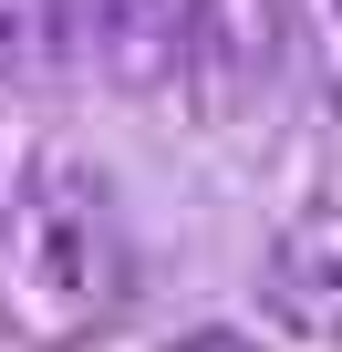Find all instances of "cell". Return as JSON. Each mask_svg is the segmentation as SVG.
Segmentation results:
<instances>
[{
  "instance_id": "obj_1",
  "label": "cell",
  "mask_w": 342,
  "mask_h": 352,
  "mask_svg": "<svg viewBox=\"0 0 342 352\" xmlns=\"http://www.w3.org/2000/svg\"><path fill=\"white\" fill-rule=\"evenodd\" d=\"M135 300V228L94 155H32L0 208V331L21 352H83Z\"/></svg>"
},
{
  "instance_id": "obj_2",
  "label": "cell",
  "mask_w": 342,
  "mask_h": 352,
  "mask_svg": "<svg viewBox=\"0 0 342 352\" xmlns=\"http://www.w3.org/2000/svg\"><path fill=\"white\" fill-rule=\"evenodd\" d=\"M259 311H270L290 342L342 352V197L301 208V218L259 249Z\"/></svg>"
},
{
  "instance_id": "obj_3",
  "label": "cell",
  "mask_w": 342,
  "mask_h": 352,
  "mask_svg": "<svg viewBox=\"0 0 342 352\" xmlns=\"http://www.w3.org/2000/svg\"><path fill=\"white\" fill-rule=\"evenodd\" d=\"M197 11L208 0H94V63L114 73V94H177L197 73Z\"/></svg>"
},
{
  "instance_id": "obj_4",
  "label": "cell",
  "mask_w": 342,
  "mask_h": 352,
  "mask_svg": "<svg viewBox=\"0 0 342 352\" xmlns=\"http://www.w3.org/2000/svg\"><path fill=\"white\" fill-rule=\"evenodd\" d=\"M270 63H280V0H208L197 11V73L187 83L208 94V114H249Z\"/></svg>"
},
{
  "instance_id": "obj_5",
  "label": "cell",
  "mask_w": 342,
  "mask_h": 352,
  "mask_svg": "<svg viewBox=\"0 0 342 352\" xmlns=\"http://www.w3.org/2000/svg\"><path fill=\"white\" fill-rule=\"evenodd\" d=\"M73 42H83L73 0H0V83H52Z\"/></svg>"
},
{
  "instance_id": "obj_6",
  "label": "cell",
  "mask_w": 342,
  "mask_h": 352,
  "mask_svg": "<svg viewBox=\"0 0 342 352\" xmlns=\"http://www.w3.org/2000/svg\"><path fill=\"white\" fill-rule=\"evenodd\" d=\"M166 352H259V342H249V331H177Z\"/></svg>"
}]
</instances>
